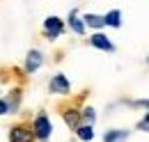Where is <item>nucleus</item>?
<instances>
[{
  "mask_svg": "<svg viewBox=\"0 0 149 142\" xmlns=\"http://www.w3.org/2000/svg\"><path fill=\"white\" fill-rule=\"evenodd\" d=\"M32 131H35V138L41 142H46L51 138V133H53V124H51V119H48V115L46 112H39L37 117H35V122H32Z\"/></svg>",
  "mask_w": 149,
  "mask_h": 142,
  "instance_id": "f257e3e1",
  "label": "nucleus"
},
{
  "mask_svg": "<svg viewBox=\"0 0 149 142\" xmlns=\"http://www.w3.org/2000/svg\"><path fill=\"white\" fill-rule=\"evenodd\" d=\"M64 35V21L60 16H46L44 18V37L48 41H55L57 37Z\"/></svg>",
  "mask_w": 149,
  "mask_h": 142,
  "instance_id": "f03ea898",
  "label": "nucleus"
},
{
  "mask_svg": "<svg viewBox=\"0 0 149 142\" xmlns=\"http://www.w3.org/2000/svg\"><path fill=\"white\" fill-rule=\"evenodd\" d=\"M9 142H35V131L28 124H16L9 128Z\"/></svg>",
  "mask_w": 149,
  "mask_h": 142,
  "instance_id": "7ed1b4c3",
  "label": "nucleus"
},
{
  "mask_svg": "<svg viewBox=\"0 0 149 142\" xmlns=\"http://www.w3.org/2000/svg\"><path fill=\"white\" fill-rule=\"evenodd\" d=\"M48 92L67 96V94L71 92V83H69V78H67L64 73H55V76L51 78V83H48Z\"/></svg>",
  "mask_w": 149,
  "mask_h": 142,
  "instance_id": "20e7f679",
  "label": "nucleus"
},
{
  "mask_svg": "<svg viewBox=\"0 0 149 142\" xmlns=\"http://www.w3.org/2000/svg\"><path fill=\"white\" fill-rule=\"evenodd\" d=\"M41 64H44V55L39 53L37 48L28 51V55H25V73H35Z\"/></svg>",
  "mask_w": 149,
  "mask_h": 142,
  "instance_id": "39448f33",
  "label": "nucleus"
},
{
  "mask_svg": "<svg viewBox=\"0 0 149 142\" xmlns=\"http://www.w3.org/2000/svg\"><path fill=\"white\" fill-rule=\"evenodd\" d=\"M90 44H92L94 48H99V51H108V53H112V51H115L112 41H110L106 35H103V32H99V30H96V32L90 37Z\"/></svg>",
  "mask_w": 149,
  "mask_h": 142,
  "instance_id": "423d86ee",
  "label": "nucleus"
},
{
  "mask_svg": "<svg viewBox=\"0 0 149 142\" xmlns=\"http://www.w3.org/2000/svg\"><path fill=\"white\" fill-rule=\"evenodd\" d=\"M60 112H62V119H64V124L69 128H78L80 126V110H76V108H60Z\"/></svg>",
  "mask_w": 149,
  "mask_h": 142,
  "instance_id": "0eeeda50",
  "label": "nucleus"
},
{
  "mask_svg": "<svg viewBox=\"0 0 149 142\" xmlns=\"http://www.w3.org/2000/svg\"><path fill=\"white\" fill-rule=\"evenodd\" d=\"M69 28H71V32H76L78 37L85 35V23H83V18L78 16V9H71V12H69Z\"/></svg>",
  "mask_w": 149,
  "mask_h": 142,
  "instance_id": "6e6552de",
  "label": "nucleus"
},
{
  "mask_svg": "<svg viewBox=\"0 0 149 142\" xmlns=\"http://www.w3.org/2000/svg\"><path fill=\"white\" fill-rule=\"evenodd\" d=\"M103 23L108 28H122V12L119 9H110L108 14H103Z\"/></svg>",
  "mask_w": 149,
  "mask_h": 142,
  "instance_id": "1a4fd4ad",
  "label": "nucleus"
},
{
  "mask_svg": "<svg viewBox=\"0 0 149 142\" xmlns=\"http://www.w3.org/2000/svg\"><path fill=\"white\" fill-rule=\"evenodd\" d=\"M83 23H85V28H94V30L106 28L103 16H99V14H85V16H83Z\"/></svg>",
  "mask_w": 149,
  "mask_h": 142,
  "instance_id": "9d476101",
  "label": "nucleus"
},
{
  "mask_svg": "<svg viewBox=\"0 0 149 142\" xmlns=\"http://www.w3.org/2000/svg\"><path fill=\"white\" fill-rule=\"evenodd\" d=\"M7 101V108H9V112H16L19 110V103H21V89H12L9 92V99H5Z\"/></svg>",
  "mask_w": 149,
  "mask_h": 142,
  "instance_id": "9b49d317",
  "label": "nucleus"
},
{
  "mask_svg": "<svg viewBox=\"0 0 149 142\" xmlns=\"http://www.w3.org/2000/svg\"><path fill=\"white\" fill-rule=\"evenodd\" d=\"M76 133H78V138L83 142H90L94 138V128H92V124H80L78 128H76Z\"/></svg>",
  "mask_w": 149,
  "mask_h": 142,
  "instance_id": "f8f14e48",
  "label": "nucleus"
},
{
  "mask_svg": "<svg viewBox=\"0 0 149 142\" xmlns=\"http://www.w3.org/2000/svg\"><path fill=\"white\" fill-rule=\"evenodd\" d=\"M126 131H108L103 135V142H119V140H126Z\"/></svg>",
  "mask_w": 149,
  "mask_h": 142,
  "instance_id": "ddd939ff",
  "label": "nucleus"
},
{
  "mask_svg": "<svg viewBox=\"0 0 149 142\" xmlns=\"http://www.w3.org/2000/svg\"><path fill=\"white\" fill-rule=\"evenodd\" d=\"M80 119H85V122L92 124V122H94V110H92V108H83V110H80Z\"/></svg>",
  "mask_w": 149,
  "mask_h": 142,
  "instance_id": "4468645a",
  "label": "nucleus"
},
{
  "mask_svg": "<svg viewBox=\"0 0 149 142\" xmlns=\"http://www.w3.org/2000/svg\"><path fill=\"white\" fill-rule=\"evenodd\" d=\"M9 112V108H7V101L5 99H0V115H7Z\"/></svg>",
  "mask_w": 149,
  "mask_h": 142,
  "instance_id": "2eb2a0df",
  "label": "nucleus"
},
{
  "mask_svg": "<svg viewBox=\"0 0 149 142\" xmlns=\"http://www.w3.org/2000/svg\"><path fill=\"white\" fill-rule=\"evenodd\" d=\"M140 128H145V131H149V112H147V117H145V122H140Z\"/></svg>",
  "mask_w": 149,
  "mask_h": 142,
  "instance_id": "dca6fc26",
  "label": "nucleus"
},
{
  "mask_svg": "<svg viewBox=\"0 0 149 142\" xmlns=\"http://www.w3.org/2000/svg\"><path fill=\"white\" fill-rule=\"evenodd\" d=\"M135 106H145V108H149V101H135Z\"/></svg>",
  "mask_w": 149,
  "mask_h": 142,
  "instance_id": "f3484780",
  "label": "nucleus"
},
{
  "mask_svg": "<svg viewBox=\"0 0 149 142\" xmlns=\"http://www.w3.org/2000/svg\"><path fill=\"white\" fill-rule=\"evenodd\" d=\"M147 64H149V57H147Z\"/></svg>",
  "mask_w": 149,
  "mask_h": 142,
  "instance_id": "a211bd4d",
  "label": "nucleus"
}]
</instances>
